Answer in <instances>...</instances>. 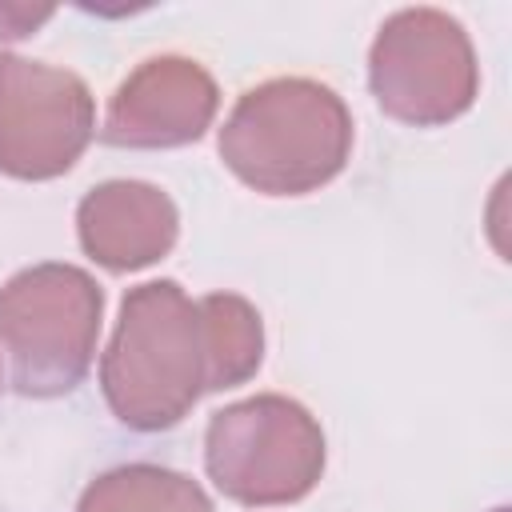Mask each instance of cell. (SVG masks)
Here are the masks:
<instances>
[{"label":"cell","mask_w":512,"mask_h":512,"mask_svg":"<svg viewBox=\"0 0 512 512\" xmlns=\"http://www.w3.org/2000/svg\"><path fill=\"white\" fill-rule=\"evenodd\" d=\"M100 384L108 408L128 428H172L204 392H212L200 300H188L176 280L132 288L120 304Z\"/></svg>","instance_id":"1"},{"label":"cell","mask_w":512,"mask_h":512,"mask_svg":"<svg viewBox=\"0 0 512 512\" xmlns=\"http://www.w3.org/2000/svg\"><path fill=\"white\" fill-rule=\"evenodd\" d=\"M352 148L344 100L308 76L248 88L220 128L224 164L264 196H304L328 184Z\"/></svg>","instance_id":"2"},{"label":"cell","mask_w":512,"mask_h":512,"mask_svg":"<svg viewBox=\"0 0 512 512\" xmlns=\"http://www.w3.org/2000/svg\"><path fill=\"white\" fill-rule=\"evenodd\" d=\"M104 296L72 264H36L0 288V348L24 396L72 392L96 352Z\"/></svg>","instance_id":"3"},{"label":"cell","mask_w":512,"mask_h":512,"mask_svg":"<svg viewBox=\"0 0 512 512\" xmlns=\"http://www.w3.org/2000/svg\"><path fill=\"white\" fill-rule=\"evenodd\" d=\"M204 464L212 484L240 504H292L324 472V432L288 396H252L208 420Z\"/></svg>","instance_id":"4"},{"label":"cell","mask_w":512,"mask_h":512,"mask_svg":"<svg viewBox=\"0 0 512 512\" xmlns=\"http://www.w3.org/2000/svg\"><path fill=\"white\" fill-rule=\"evenodd\" d=\"M368 80L376 104L404 124L432 128L464 116L476 100L468 32L440 8H404L372 40Z\"/></svg>","instance_id":"5"},{"label":"cell","mask_w":512,"mask_h":512,"mask_svg":"<svg viewBox=\"0 0 512 512\" xmlns=\"http://www.w3.org/2000/svg\"><path fill=\"white\" fill-rule=\"evenodd\" d=\"M92 92L56 64L0 56V172L52 180L68 172L92 140Z\"/></svg>","instance_id":"6"},{"label":"cell","mask_w":512,"mask_h":512,"mask_svg":"<svg viewBox=\"0 0 512 512\" xmlns=\"http://www.w3.org/2000/svg\"><path fill=\"white\" fill-rule=\"evenodd\" d=\"M216 104V80L196 60L152 56L108 100L104 140L116 148H180L204 136Z\"/></svg>","instance_id":"7"},{"label":"cell","mask_w":512,"mask_h":512,"mask_svg":"<svg viewBox=\"0 0 512 512\" xmlns=\"http://www.w3.org/2000/svg\"><path fill=\"white\" fill-rule=\"evenodd\" d=\"M76 228L84 252L112 268V272H136L156 264L176 244V204L168 192L144 180H108L92 188L76 208Z\"/></svg>","instance_id":"8"},{"label":"cell","mask_w":512,"mask_h":512,"mask_svg":"<svg viewBox=\"0 0 512 512\" xmlns=\"http://www.w3.org/2000/svg\"><path fill=\"white\" fill-rule=\"evenodd\" d=\"M76 512H212V504L204 488L184 472L128 464L88 484Z\"/></svg>","instance_id":"9"},{"label":"cell","mask_w":512,"mask_h":512,"mask_svg":"<svg viewBox=\"0 0 512 512\" xmlns=\"http://www.w3.org/2000/svg\"><path fill=\"white\" fill-rule=\"evenodd\" d=\"M204 336H208V360H212V392L244 384L264 356V328L260 312L232 292H212L200 300Z\"/></svg>","instance_id":"10"},{"label":"cell","mask_w":512,"mask_h":512,"mask_svg":"<svg viewBox=\"0 0 512 512\" xmlns=\"http://www.w3.org/2000/svg\"><path fill=\"white\" fill-rule=\"evenodd\" d=\"M52 16L48 4H0V40H20Z\"/></svg>","instance_id":"11"},{"label":"cell","mask_w":512,"mask_h":512,"mask_svg":"<svg viewBox=\"0 0 512 512\" xmlns=\"http://www.w3.org/2000/svg\"><path fill=\"white\" fill-rule=\"evenodd\" d=\"M496 512H504V508H496Z\"/></svg>","instance_id":"12"}]
</instances>
